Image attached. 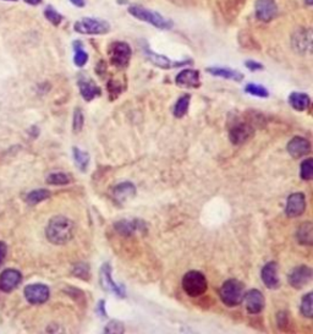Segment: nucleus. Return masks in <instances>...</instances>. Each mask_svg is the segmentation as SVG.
Segmentation results:
<instances>
[{
	"label": "nucleus",
	"instance_id": "obj_36",
	"mask_svg": "<svg viewBox=\"0 0 313 334\" xmlns=\"http://www.w3.org/2000/svg\"><path fill=\"white\" fill-rule=\"evenodd\" d=\"M84 113H82L81 109H76L74 114V131L80 132L82 130V126H84Z\"/></svg>",
	"mask_w": 313,
	"mask_h": 334
},
{
	"label": "nucleus",
	"instance_id": "obj_39",
	"mask_svg": "<svg viewBox=\"0 0 313 334\" xmlns=\"http://www.w3.org/2000/svg\"><path fill=\"white\" fill-rule=\"evenodd\" d=\"M245 65H246V68L251 71H257V70H262V69H263V65L259 64V62H257V61H254V60H247Z\"/></svg>",
	"mask_w": 313,
	"mask_h": 334
},
{
	"label": "nucleus",
	"instance_id": "obj_7",
	"mask_svg": "<svg viewBox=\"0 0 313 334\" xmlns=\"http://www.w3.org/2000/svg\"><path fill=\"white\" fill-rule=\"evenodd\" d=\"M100 285L106 291L113 293L114 295L124 298L125 288L122 285L116 284L112 278V267L109 263H104L100 268Z\"/></svg>",
	"mask_w": 313,
	"mask_h": 334
},
{
	"label": "nucleus",
	"instance_id": "obj_27",
	"mask_svg": "<svg viewBox=\"0 0 313 334\" xmlns=\"http://www.w3.org/2000/svg\"><path fill=\"white\" fill-rule=\"evenodd\" d=\"M74 49H75V58H74V61L75 64L77 66H84L86 64L87 60H88V55L87 53L84 50V47H82V43L78 42V40H76L74 43Z\"/></svg>",
	"mask_w": 313,
	"mask_h": 334
},
{
	"label": "nucleus",
	"instance_id": "obj_17",
	"mask_svg": "<svg viewBox=\"0 0 313 334\" xmlns=\"http://www.w3.org/2000/svg\"><path fill=\"white\" fill-rule=\"evenodd\" d=\"M287 152L294 158H301V157L306 156L311 151V143L308 142V140L303 138L301 136L294 137L293 140H290V142L287 143Z\"/></svg>",
	"mask_w": 313,
	"mask_h": 334
},
{
	"label": "nucleus",
	"instance_id": "obj_31",
	"mask_svg": "<svg viewBox=\"0 0 313 334\" xmlns=\"http://www.w3.org/2000/svg\"><path fill=\"white\" fill-rule=\"evenodd\" d=\"M47 182L52 185H66L70 182V176L64 173H54L47 178Z\"/></svg>",
	"mask_w": 313,
	"mask_h": 334
},
{
	"label": "nucleus",
	"instance_id": "obj_43",
	"mask_svg": "<svg viewBox=\"0 0 313 334\" xmlns=\"http://www.w3.org/2000/svg\"><path fill=\"white\" fill-rule=\"evenodd\" d=\"M25 2H26L27 4H30V5H37V4H39L42 0H25Z\"/></svg>",
	"mask_w": 313,
	"mask_h": 334
},
{
	"label": "nucleus",
	"instance_id": "obj_6",
	"mask_svg": "<svg viewBox=\"0 0 313 334\" xmlns=\"http://www.w3.org/2000/svg\"><path fill=\"white\" fill-rule=\"evenodd\" d=\"M108 54L110 62L116 68H126L131 59L132 50L131 47L125 42H114L109 46Z\"/></svg>",
	"mask_w": 313,
	"mask_h": 334
},
{
	"label": "nucleus",
	"instance_id": "obj_45",
	"mask_svg": "<svg viewBox=\"0 0 313 334\" xmlns=\"http://www.w3.org/2000/svg\"><path fill=\"white\" fill-rule=\"evenodd\" d=\"M9 2H16V0H9Z\"/></svg>",
	"mask_w": 313,
	"mask_h": 334
},
{
	"label": "nucleus",
	"instance_id": "obj_11",
	"mask_svg": "<svg viewBox=\"0 0 313 334\" xmlns=\"http://www.w3.org/2000/svg\"><path fill=\"white\" fill-rule=\"evenodd\" d=\"M306 211V197L301 192H296V194L290 195L286 201V208L285 212L287 217L290 218H295L300 217Z\"/></svg>",
	"mask_w": 313,
	"mask_h": 334
},
{
	"label": "nucleus",
	"instance_id": "obj_28",
	"mask_svg": "<svg viewBox=\"0 0 313 334\" xmlns=\"http://www.w3.org/2000/svg\"><path fill=\"white\" fill-rule=\"evenodd\" d=\"M74 158H75V162L76 164L78 165V168H80L82 172H85V170L87 169L88 164H90V156H88L87 152H84V151L78 150V148H74Z\"/></svg>",
	"mask_w": 313,
	"mask_h": 334
},
{
	"label": "nucleus",
	"instance_id": "obj_9",
	"mask_svg": "<svg viewBox=\"0 0 313 334\" xmlns=\"http://www.w3.org/2000/svg\"><path fill=\"white\" fill-rule=\"evenodd\" d=\"M49 288L44 284H30L25 288V298L30 304H44L49 299Z\"/></svg>",
	"mask_w": 313,
	"mask_h": 334
},
{
	"label": "nucleus",
	"instance_id": "obj_1",
	"mask_svg": "<svg viewBox=\"0 0 313 334\" xmlns=\"http://www.w3.org/2000/svg\"><path fill=\"white\" fill-rule=\"evenodd\" d=\"M47 239L54 245H65L74 238L75 223L64 216H56L47 225Z\"/></svg>",
	"mask_w": 313,
	"mask_h": 334
},
{
	"label": "nucleus",
	"instance_id": "obj_3",
	"mask_svg": "<svg viewBox=\"0 0 313 334\" xmlns=\"http://www.w3.org/2000/svg\"><path fill=\"white\" fill-rule=\"evenodd\" d=\"M129 12L132 15V16L137 18V20L146 21L154 27L162 28V30H169V28L173 27L172 21L163 17L162 15L158 14L156 11H152L150 9L143 8V6H140V5L130 6Z\"/></svg>",
	"mask_w": 313,
	"mask_h": 334
},
{
	"label": "nucleus",
	"instance_id": "obj_30",
	"mask_svg": "<svg viewBox=\"0 0 313 334\" xmlns=\"http://www.w3.org/2000/svg\"><path fill=\"white\" fill-rule=\"evenodd\" d=\"M245 91L248 94H251V96L261 97V98H267V97L269 96L267 88L263 86H259V85H255V84H248L247 86H246Z\"/></svg>",
	"mask_w": 313,
	"mask_h": 334
},
{
	"label": "nucleus",
	"instance_id": "obj_4",
	"mask_svg": "<svg viewBox=\"0 0 313 334\" xmlns=\"http://www.w3.org/2000/svg\"><path fill=\"white\" fill-rule=\"evenodd\" d=\"M207 279L198 270H190L182 278V289L191 298H198L207 291Z\"/></svg>",
	"mask_w": 313,
	"mask_h": 334
},
{
	"label": "nucleus",
	"instance_id": "obj_19",
	"mask_svg": "<svg viewBox=\"0 0 313 334\" xmlns=\"http://www.w3.org/2000/svg\"><path fill=\"white\" fill-rule=\"evenodd\" d=\"M262 280L265 286L269 289H277L280 284L279 276H278V264L276 262L267 263L262 269Z\"/></svg>",
	"mask_w": 313,
	"mask_h": 334
},
{
	"label": "nucleus",
	"instance_id": "obj_24",
	"mask_svg": "<svg viewBox=\"0 0 313 334\" xmlns=\"http://www.w3.org/2000/svg\"><path fill=\"white\" fill-rule=\"evenodd\" d=\"M297 240L300 244L311 246L313 242V226L311 222H305L300 225L299 230L296 233Z\"/></svg>",
	"mask_w": 313,
	"mask_h": 334
},
{
	"label": "nucleus",
	"instance_id": "obj_16",
	"mask_svg": "<svg viewBox=\"0 0 313 334\" xmlns=\"http://www.w3.org/2000/svg\"><path fill=\"white\" fill-rule=\"evenodd\" d=\"M175 82L180 87L198 88L201 86L200 72L197 70L186 69V70H182L181 72H179V75L175 78Z\"/></svg>",
	"mask_w": 313,
	"mask_h": 334
},
{
	"label": "nucleus",
	"instance_id": "obj_22",
	"mask_svg": "<svg viewBox=\"0 0 313 334\" xmlns=\"http://www.w3.org/2000/svg\"><path fill=\"white\" fill-rule=\"evenodd\" d=\"M289 103L295 110L303 112V110L308 109L309 105H311V98H309L308 94H306V93L294 92L290 94Z\"/></svg>",
	"mask_w": 313,
	"mask_h": 334
},
{
	"label": "nucleus",
	"instance_id": "obj_14",
	"mask_svg": "<svg viewBox=\"0 0 313 334\" xmlns=\"http://www.w3.org/2000/svg\"><path fill=\"white\" fill-rule=\"evenodd\" d=\"M22 276L21 273L16 269H5L4 272L0 274V290L9 293L16 289L18 284L21 283Z\"/></svg>",
	"mask_w": 313,
	"mask_h": 334
},
{
	"label": "nucleus",
	"instance_id": "obj_42",
	"mask_svg": "<svg viewBox=\"0 0 313 334\" xmlns=\"http://www.w3.org/2000/svg\"><path fill=\"white\" fill-rule=\"evenodd\" d=\"M70 2L75 6H78V8H82V6H85V0H70Z\"/></svg>",
	"mask_w": 313,
	"mask_h": 334
},
{
	"label": "nucleus",
	"instance_id": "obj_18",
	"mask_svg": "<svg viewBox=\"0 0 313 334\" xmlns=\"http://www.w3.org/2000/svg\"><path fill=\"white\" fill-rule=\"evenodd\" d=\"M144 54H146L148 60H150L152 64L159 66V68H162V69L178 68V66H182V65L190 64V62H191V61H185V60L184 61H173V60H170L169 58H166V56L156 54V53H153L148 48H144Z\"/></svg>",
	"mask_w": 313,
	"mask_h": 334
},
{
	"label": "nucleus",
	"instance_id": "obj_15",
	"mask_svg": "<svg viewBox=\"0 0 313 334\" xmlns=\"http://www.w3.org/2000/svg\"><path fill=\"white\" fill-rule=\"evenodd\" d=\"M252 134H254V128L246 122H238L233 128H230L229 131L230 140L235 144H241L247 141L252 136Z\"/></svg>",
	"mask_w": 313,
	"mask_h": 334
},
{
	"label": "nucleus",
	"instance_id": "obj_29",
	"mask_svg": "<svg viewBox=\"0 0 313 334\" xmlns=\"http://www.w3.org/2000/svg\"><path fill=\"white\" fill-rule=\"evenodd\" d=\"M301 314L305 317L311 318L313 316V296L312 293H308L303 296L301 302Z\"/></svg>",
	"mask_w": 313,
	"mask_h": 334
},
{
	"label": "nucleus",
	"instance_id": "obj_8",
	"mask_svg": "<svg viewBox=\"0 0 313 334\" xmlns=\"http://www.w3.org/2000/svg\"><path fill=\"white\" fill-rule=\"evenodd\" d=\"M311 279H312V269L309 268V267L305 266V264L295 267V268L289 273V277H287L289 284L295 289L305 288V286L311 282Z\"/></svg>",
	"mask_w": 313,
	"mask_h": 334
},
{
	"label": "nucleus",
	"instance_id": "obj_38",
	"mask_svg": "<svg viewBox=\"0 0 313 334\" xmlns=\"http://www.w3.org/2000/svg\"><path fill=\"white\" fill-rule=\"evenodd\" d=\"M278 324H279L280 329H286V326L289 324L286 312H279L278 315Z\"/></svg>",
	"mask_w": 313,
	"mask_h": 334
},
{
	"label": "nucleus",
	"instance_id": "obj_34",
	"mask_svg": "<svg viewBox=\"0 0 313 334\" xmlns=\"http://www.w3.org/2000/svg\"><path fill=\"white\" fill-rule=\"evenodd\" d=\"M136 229L135 223L128 222V220H121V222L116 223V230H119L122 235H130L134 233Z\"/></svg>",
	"mask_w": 313,
	"mask_h": 334
},
{
	"label": "nucleus",
	"instance_id": "obj_12",
	"mask_svg": "<svg viewBox=\"0 0 313 334\" xmlns=\"http://www.w3.org/2000/svg\"><path fill=\"white\" fill-rule=\"evenodd\" d=\"M293 48L300 54H305L306 52L311 50L312 46V33L306 28H300L293 34Z\"/></svg>",
	"mask_w": 313,
	"mask_h": 334
},
{
	"label": "nucleus",
	"instance_id": "obj_2",
	"mask_svg": "<svg viewBox=\"0 0 313 334\" xmlns=\"http://www.w3.org/2000/svg\"><path fill=\"white\" fill-rule=\"evenodd\" d=\"M219 295L221 301L229 307L238 306L243 300V295H245V288L241 282L238 279H229L221 285Z\"/></svg>",
	"mask_w": 313,
	"mask_h": 334
},
{
	"label": "nucleus",
	"instance_id": "obj_41",
	"mask_svg": "<svg viewBox=\"0 0 313 334\" xmlns=\"http://www.w3.org/2000/svg\"><path fill=\"white\" fill-rule=\"evenodd\" d=\"M98 312L100 314V316H106V310H104V301H99L98 304Z\"/></svg>",
	"mask_w": 313,
	"mask_h": 334
},
{
	"label": "nucleus",
	"instance_id": "obj_33",
	"mask_svg": "<svg viewBox=\"0 0 313 334\" xmlns=\"http://www.w3.org/2000/svg\"><path fill=\"white\" fill-rule=\"evenodd\" d=\"M44 15H46L47 20L49 22H52L54 26H59L60 22L62 21V16L59 14L58 11L55 10V9H53L52 6H49V8L46 9V11H44Z\"/></svg>",
	"mask_w": 313,
	"mask_h": 334
},
{
	"label": "nucleus",
	"instance_id": "obj_10",
	"mask_svg": "<svg viewBox=\"0 0 313 334\" xmlns=\"http://www.w3.org/2000/svg\"><path fill=\"white\" fill-rule=\"evenodd\" d=\"M256 16L259 21L269 22L277 16L278 6L276 0H256Z\"/></svg>",
	"mask_w": 313,
	"mask_h": 334
},
{
	"label": "nucleus",
	"instance_id": "obj_32",
	"mask_svg": "<svg viewBox=\"0 0 313 334\" xmlns=\"http://www.w3.org/2000/svg\"><path fill=\"white\" fill-rule=\"evenodd\" d=\"M301 178L303 180H311L313 176V159L307 158L302 162L301 164Z\"/></svg>",
	"mask_w": 313,
	"mask_h": 334
},
{
	"label": "nucleus",
	"instance_id": "obj_44",
	"mask_svg": "<svg viewBox=\"0 0 313 334\" xmlns=\"http://www.w3.org/2000/svg\"><path fill=\"white\" fill-rule=\"evenodd\" d=\"M306 3H307V5H312V0H306Z\"/></svg>",
	"mask_w": 313,
	"mask_h": 334
},
{
	"label": "nucleus",
	"instance_id": "obj_35",
	"mask_svg": "<svg viewBox=\"0 0 313 334\" xmlns=\"http://www.w3.org/2000/svg\"><path fill=\"white\" fill-rule=\"evenodd\" d=\"M74 274L82 279H88L90 278V267L86 263H78L74 270Z\"/></svg>",
	"mask_w": 313,
	"mask_h": 334
},
{
	"label": "nucleus",
	"instance_id": "obj_13",
	"mask_svg": "<svg viewBox=\"0 0 313 334\" xmlns=\"http://www.w3.org/2000/svg\"><path fill=\"white\" fill-rule=\"evenodd\" d=\"M243 301L249 315H257L264 307V296L257 289H252L247 294L243 295Z\"/></svg>",
	"mask_w": 313,
	"mask_h": 334
},
{
	"label": "nucleus",
	"instance_id": "obj_37",
	"mask_svg": "<svg viewBox=\"0 0 313 334\" xmlns=\"http://www.w3.org/2000/svg\"><path fill=\"white\" fill-rule=\"evenodd\" d=\"M106 332L107 333H122L124 332V326H122L120 322H115V321H113V322L108 323V326L106 327Z\"/></svg>",
	"mask_w": 313,
	"mask_h": 334
},
{
	"label": "nucleus",
	"instance_id": "obj_26",
	"mask_svg": "<svg viewBox=\"0 0 313 334\" xmlns=\"http://www.w3.org/2000/svg\"><path fill=\"white\" fill-rule=\"evenodd\" d=\"M49 197H50V192L48 190H44V189H40V190H34L32 192H30V194L27 195L26 201L27 203L30 204H37Z\"/></svg>",
	"mask_w": 313,
	"mask_h": 334
},
{
	"label": "nucleus",
	"instance_id": "obj_40",
	"mask_svg": "<svg viewBox=\"0 0 313 334\" xmlns=\"http://www.w3.org/2000/svg\"><path fill=\"white\" fill-rule=\"evenodd\" d=\"M6 252H8V247H6V245L4 244V242L0 241V266L4 263V261L6 258Z\"/></svg>",
	"mask_w": 313,
	"mask_h": 334
},
{
	"label": "nucleus",
	"instance_id": "obj_21",
	"mask_svg": "<svg viewBox=\"0 0 313 334\" xmlns=\"http://www.w3.org/2000/svg\"><path fill=\"white\" fill-rule=\"evenodd\" d=\"M207 72H210L211 75L218 77L227 78V80H234V81H242L243 75L238 70H233L230 68H208Z\"/></svg>",
	"mask_w": 313,
	"mask_h": 334
},
{
	"label": "nucleus",
	"instance_id": "obj_25",
	"mask_svg": "<svg viewBox=\"0 0 313 334\" xmlns=\"http://www.w3.org/2000/svg\"><path fill=\"white\" fill-rule=\"evenodd\" d=\"M190 100H191V96L190 94H185V96L180 97L178 102H176L175 107H174V116L175 118H182L189 110Z\"/></svg>",
	"mask_w": 313,
	"mask_h": 334
},
{
	"label": "nucleus",
	"instance_id": "obj_5",
	"mask_svg": "<svg viewBox=\"0 0 313 334\" xmlns=\"http://www.w3.org/2000/svg\"><path fill=\"white\" fill-rule=\"evenodd\" d=\"M74 28L81 34H106L109 32L110 25L100 18L85 17L76 22Z\"/></svg>",
	"mask_w": 313,
	"mask_h": 334
},
{
	"label": "nucleus",
	"instance_id": "obj_20",
	"mask_svg": "<svg viewBox=\"0 0 313 334\" xmlns=\"http://www.w3.org/2000/svg\"><path fill=\"white\" fill-rule=\"evenodd\" d=\"M135 194L136 189L131 182H122V184H119L113 191V196L116 200V202L119 203H125L126 201L131 200V198L135 196Z\"/></svg>",
	"mask_w": 313,
	"mask_h": 334
},
{
	"label": "nucleus",
	"instance_id": "obj_23",
	"mask_svg": "<svg viewBox=\"0 0 313 334\" xmlns=\"http://www.w3.org/2000/svg\"><path fill=\"white\" fill-rule=\"evenodd\" d=\"M78 86H80L82 97H84L87 102H90V100H92L100 94L99 87L96 86L91 80H81L80 82H78Z\"/></svg>",
	"mask_w": 313,
	"mask_h": 334
}]
</instances>
